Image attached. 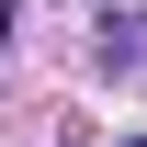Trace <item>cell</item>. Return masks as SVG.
Wrapping results in <instances>:
<instances>
[{
    "label": "cell",
    "instance_id": "6da1fadb",
    "mask_svg": "<svg viewBox=\"0 0 147 147\" xmlns=\"http://www.w3.org/2000/svg\"><path fill=\"white\" fill-rule=\"evenodd\" d=\"M11 23H23V11H11V0H0V45H11Z\"/></svg>",
    "mask_w": 147,
    "mask_h": 147
}]
</instances>
